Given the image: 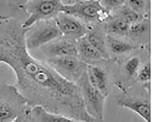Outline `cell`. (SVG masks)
Instances as JSON below:
<instances>
[{"label":"cell","mask_w":152,"mask_h":122,"mask_svg":"<svg viewBox=\"0 0 152 122\" xmlns=\"http://www.w3.org/2000/svg\"><path fill=\"white\" fill-rule=\"evenodd\" d=\"M76 84L80 89L86 112L91 117L104 121L107 98L91 84L86 71Z\"/></svg>","instance_id":"6"},{"label":"cell","mask_w":152,"mask_h":122,"mask_svg":"<svg viewBox=\"0 0 152 122\" xmlns=\"http://www.w3.org/2000/svg\"><path fill=\"white\" fill-rule=\"evenodd\" d=\"M44 61L64 79L75 83L86 71L87 66L77 57L54 58Z\"/></svg>","instance_id":"8"},{"label":"cell","mask_w":152,"mask_h":122,"mask_svg":"<svg viewBox=\"0 0 152 122\" xmlns=\"http://www.w3.org/2000/svg\"><path fill=\"white\" fill-rule=\"evenodd\" d=\"M86 73L89 82L106 98L111 92L107 75L104 69L95 65H87Z\"/></svg>","instance_id":"12"},{"label":"cell","mask_w":152,"mask_h":122,"mask_svg":"<svg viewBox=\"0 0 152 122\" xmlns=\"http://www.w3.org/2000/svg\"><path fill=\"white\" fill-rule=\"evenodd\" d=\"M28 30L18 20H0V63L13 71L14 86L28 102L52 108L53 112H73L82 102L79 86L31 55L25 42Z\"/></svg>","instance_id":"1"},{"label":"cell","mask_w":152,"mask_h":122,"mask_svg":"<svg viewBox=\"0 0 152 122\" xmlns=\"http://www.w3.org/2000/svg\"><path fill=\"white\" fill-rule=\"evenodd\" d=\"M39 50L45 57V60L43 61L63 57H77L76 41L63 36L44 46Z\"/></svg>","instance_id":"9"},{"label":"cell","mask_w":152,"mask_h":122,"mask_svg":"<svg viewBox=\"0 0 152 122\" xmlns=\"http://www.w3.org/2000/svg\"><path fill=\"white\" fill-rule=\"evenodd\" d=\"M139 83L148 85L151 78V65L149 62L145 64L140 68L136 77Z\"/></svg>","instance_id":"22"},{"label":"cell","mask_w":152,"mask_h":122,"mask_svg":"<svg viewBox=\"0 0 152 122\" xmlns=\"http://www.w3.org/2000/svg\"><path fill=\"white\" fill-rule=\"evenodd\" d=\"M62 36L54 20L39 22L28 29L25 36L29 51L37 50Z\"/></svg>","instance_id":"5"},{"label":"cell","mask_w":152,"mask_h":122,"mask_svg":"<svg viewBox=\"0 0 152 122\" xmlns=\"http://www.w3.org/2000/svg\"><path fill=\"white\" fill-rule=\"evenodd\" d=\"M127 88L118 95L116 103L121 107L129 109L146 122H152L151 102L149 85Z\"/></svg>","instance_id":"2"},{"label":"cell","mask_w":152,"mask_h":122,"mask_svg":"<svg viewBox=\"0 0 152 122\" xmlns=\"http://www.w3.org/2000/svg\"><path fill=\"white\" fill-rule=\"evenodd\" d=\"M12 122H22V120L21 118L18 116Z\"/></svg>","instance_id":"24"},{"label":"cell","mask_w":152,"mask_h":122,"mask_svg":"<svg viewBox=\"0 0 152 122\" xmlns=\"http://www.w3.org/2000/svg\"><path fill=\"white\" fill-rule=\"evenodd\" d=\"M54 21L63 37L77 40L87 34V25L73 16L60 12Z\"/></svg>","instance_id":"10"},{"label":"cell","mask_w":152,"mask_h":122,"mask_svg":"<svg viewBox=\"0 0 152 122\" xmlns=\"http://www.w3.org/2000/svg\"><path fill=\"white\" fill-rule=\"evenodd\" d=\"M126 1L123 0H103L100 1V4L104 9L111 12L118 10L126 4Z\"/></svg>","instance_id":"23"},{"label":"cell","mask_w":152,"mask_h":122,"mask_svg":"<svg viewBox=\"0 0 152 122\" xmlns=\"http://www.w3.org/2000/svg\"><path fill=\"white\" fill-rule=\"evenodd\" d=\"M31 111L41 122H84L49 111L39 105L34 106Z\"/></svg>","instance_id":"15"},{"label":"cell","mask_w":152,"mask_h":122,"mask_svg":"<svg viewBox=\"0 0 152 122\" xmlns=\"http://www.w3.org/2000/svg\"><path fill=\"white\" fill-rule=\"evenodd\" d=\"M107 23L105 28L109 35L127 37L130 26L118 16H116L114 18L111 17Z\"/></svg>","instance_id":"17"},{"label":"cell","mask_w":152,"mask_h":122,"mask_svg":"<svg viewBox=\"0 0 152 122\" xmlns=\"http://www.w3.org/2000/svg\"><path fill=\"white\" fill-rule=\"evenodd\" d=\"M118 16L130 26L135 24L143 18V17L141 15L133 11L126 4L118 9Z\"/></svg>","instance_id":"19"},{"label":"cell","mask_w":152,"mask_h":122,"mask_svg":"<svg viewBox=\"0 0 152 122\" xmlns=\"http://www.w3.org/2000/svg\"><path fill=\"white\" fill-rule=\"evenodd\" d=\"M27 1H0V20H18L23 23L28 18Z\"/></svg>","instance_id":"11"},{"label":"cell","mask_w":152,"mask_h":122,"mask_svg":"<svg viewBox=\"0 0 152 122\" xmlns=\"http://www.w3.org/2000/svg\"><path fill=\"white\" fill-rule=\"evenodd\" d=\"M28 102L14 85L0 79V122H12L18 116V108Z\"/></svg>","instance_id":"4"},{"label":"cell","mask_w":152,"mask_h":122,"mask_svg":"<svg viewBox=\"0 0 152 122\" xmlns=\"http://www.w3.org/2000/svg\"><path fill=\"white\" fill-rule=\"evenodd\" d=\"M140 59L137 56H134L127 60L124 66L126 74L129 77H136L140 66Z\"/></svg>","instance_id":"20"},{"label":"cell","mask_w":152,"mask_h":122,"mask_svg":"<svg viewBox=\"0 0 152 122\" xmlns=\"http://www.w3.org/2000/svg\"><path fill=\"white\" fill-rule=\"evenodd\" d=\"M76 41L77 57L86 65H95L105 60L102 54L88 42L86 36Z\"/></svg>","instance_id":"13"},{"label":"cell","mask_w":152,"mask_h":122,"mask_svg":"<svg viewBox=\"0 0 152 122\" xmlns=\"http://www.w3.org/2000/svg\"><path fill=\"white\" fill-rule=\"evenodd\" d=\"M149 1H126V5L142 17L146 16L149 8Z\"/></svg>","instance_id":"21"},{"label":"cell","mask_w":152,"mask_h":122,"mask_svg":"<svg viewBox=\"0 0 152 122\" xmlns=\"http://www.w3.org/2000/svg\"><path fill=\"white\" fill-rule=\"evenodd\" d=\"M88 31L86 35L88 42L102 54L105 60L109 59L107 43V36L98 27L94 25L87 26Z\"/></svg>","instance_id":"14"},{"label":"cell","mask_w":152,"mask_h":122,"mask_svg":"<svg viewBox=\"0 0 152 122\" xmlns=\"http://www.w3.org/2000/svg\"><path fill=\"white\" fill-rule=\"evenodd\" d=\"M107 43L108 49L115 55L126 54L136 48V46L131 42L109 35L107 36Z\"/></svg>","instance_id":"16"},{"label":"cell","mask_w":152,"mask_h":122,"mask_svg":"<svg viewBox=\"0 0 152 122\" xmlns=\"http://www.w3.org/2000/svg\"><path fill=\"white\" fill-rule=\"evenodd\" d=\"M149 30V22L147 18L130 26L127 37L132 39H138L148 32Z\"/></svg>","instance_id":"18"},{"label":"cell","mask_w":152,"mask_h":122,"mask_svg":"<svg viewBox=\"0 0 152 122\" xmlns=\"http://www.w3.org/2000/svg\"><path fill=\"white\" fill-rule=\"evenodd\" d=\"M62 1H27L26 8L28 18L23 23V27L28 29L39 22L54 20L62 12Z\"/></svg>","instance_id":"3"},{"label":"cell","mask_w":152,"mask_h":122,"mask_svg":"<svg viewBox=\"0 0 152 122\" xmlns=\"http://www.w3.org/2000/svg\"><path fill=\"white\" fill-rule=\"evenodd\" d=\"M62 2L61 12L73 16L84 23L97 22L104 9L100 1H64Z\"/></svg>","instance_id":"7"}]
</instances>
